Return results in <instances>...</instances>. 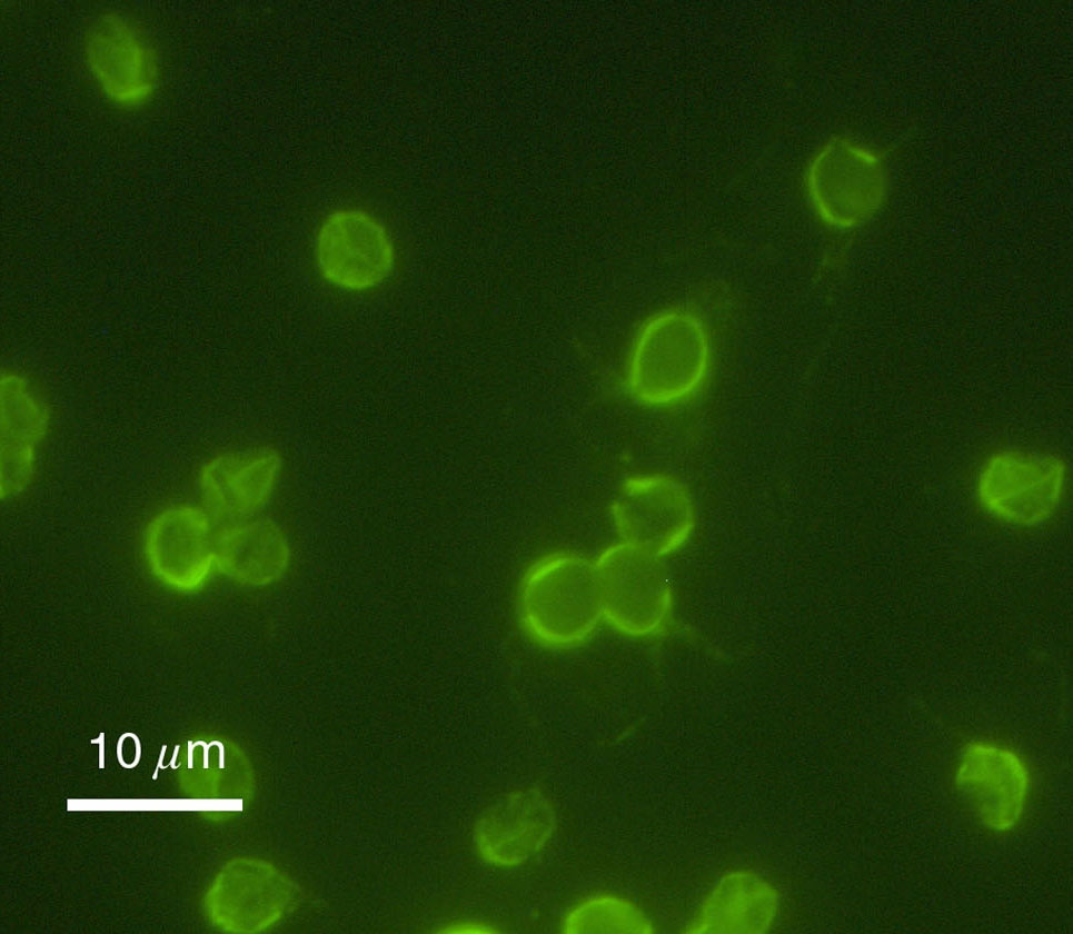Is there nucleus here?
<instances>
[{
  "instance_id": "9b49d317",
  "label": "nucleus",
  "mask_w": 1073,
  "mask_h": 934,
  "mask_svg": "<svg viewBox=\"0 0 1073 934\" xmlns=\"http://www.w3.org/2000/svg\"><path fill=\"white\" fill-rule=\"evenodd\" d=\"M145 548L153 573L178 588L198 586L216 557L207 515L188 505L159 514L148 527Z\"/></svg>"
},
{
  "instance_id": "9d476101",
  "label": "nucleus",
  "mask_w": 1073,
  "mask_h": 934,
  "mask_svg": "<svg viewBox=\"0 0 1073 934\" xmlns=\"http://www.w3.org/2000/svg\"><path fill=\"white\" fill-rule=\"evenodd\" d=\"M958 791L981 822L995 831L1012 828L1022 816L1029 771L1013 751L988 743L968 745L955 778Z\"/></svg>"
},
{
  "instance_id": "dca6fc26",
  "label": "nucleus",
  "mask_w": 1073,
  "mask_h": 934,
  "mask_svg": "<svg viewBox=\"0 0 1073 934\" xmlns=\"http://www.w3.org/2000/svg\"><path fill=\"white\" fill-rule=\"evenodd\" d=\"M565 933H652L654 927L636 905L614 895H596L575 905L563 920Z\"/></svg>"
},
{
  "instance_id": "1a4fd4ad",
  "label": "nucleus",
  "mask_w": 1073,
  "mask_h": 934,
  "mask_svg": "<svg viewBox=\"0 0 1073 934\" xmlns=\"http://www.w3.org/2000/svg\"><path fill=\"white\" fill-rule=\"evenodd\" d=\"M553 803L539 789L509 792L479 815L474 845L480 858L497 867H515L538 854L556 829Z\"/></svg>"
},
{
  "instance_id": "f3484780",
  "label": "nucleus",
  "mask_w": 1073,
  "mask_h": 934,
  "mask_svg": "<svg viewBox=\"0 0 1073 934\" xmlns=\"http://www.w3.org/2000/svg\"><path fill=\"white\" fill-rule=\"evenodd\" d=\"M448 932L454 933H493L495 932L491 926L481 924L479 922H463L457 925L449 927Z\"/></svg>"
},
{
  "instance_id": "20e7f679",
  "label": "nucleus",
  "mask_w": 1073,
  "mask_h": 934,
  "mask_svg": "<svg viewBox=\"0 0 1073 934\" xmlns=\"http://www.w3.org/2000/svg\"><path fill=\"white\" fill-rule=\"evenodd\" d=\"M872 150L851 142H829L809 165L806 191L812 208L827 226L852 229L880 208L886 190L885 167Z\"/></svg>"
},
{
  "instance_id": "f03ea898",
  "label": "nucleus",
  "mask_w": 1073,
  "mask_h": 934,
  "mask_svg": "<svg viewBox=\"0 0 1073 934\" xmlns=\"http://www.w3.org/2000/svg\"><path fill=\"white\" fill-rule=\"evenodd\" d=\"M517 608L523 629L538 645L580 646L603 620L594 562L574 552L544 556L525 574Z\"/></svg>"
},
{
  "instance_id": "2eb2a0df",
  "label": "nucleus",
  "mask_w": 1073,
  "mask_h": 934,
  "mask_svg": "<svg viewBox=\"0 0 1073 934\" xmlns=\"http://www.w3.org/2000/svg\"><path fill=\"white\" fill-rule=\"evenodd\" d=\"M221 569L251 584L278 578L288 563V547L281 531L269 521H255L226 530L215 547Z\"/></svg>"
},
{
  "instance_id": "f8f14e48",
  "label": "nucleus",
  "mask_w": 1073,
  "mask_h": 934,
  "mask_svg": "<svg viewBox=\"0 0 1073 934\" xmlns=\"http://www.w3.org/2000/svg\"><path fill=\"white\" fill-rule=\"evenodd\" d=\"M280 464V456L272 447L225 453L209 459L198 478L207 508L227 519L250 516L268 500Z\"/></svg>"
},
{
  "instance_id": "f257e3e1",
  "label": "nucleus",
  "mask_w": 1073,
  "mask_h": 934,
  "mask_svg": "<svg viewBox=\"0 0 1073 934\" xmlns=\"http://www.w3.org/2000/svg\"><path fill=\"white\" fill-rule=\"evenodd\" d=\"M712 357L711 335L699 315L680 307L659 310L634 338L626 370L628 391L649 407L683 404L704 386Z\"/></svg>"
},
{
  "instance_id": "ddd939ff",
  "label": "nucleus",
  "mask_w": 1073,
  "mask_h": 934,
  "mask_svg": "<svg viewBox=\"0 0 1073 934\" xmlns=\"http://www.w3.org/2000/svg\"><path fill=\"white\" fill-rule=\"evenodd\" d=\"M49 413L30 382L19 374L1 378V497L21 493L36 468L37 448L46 436Z\"/></svg>"
},
{
  "instance_id": "423d86ee",
  "label": "nucleus",
  "mask_w": 1073,
  "mask_h": 934,
  "mask_svg": "<svg viewBox=\"0 0 1073 934\" xmlns=\"http://www.w3.org/2000/svg\"><path fill=\"white\" fill-rule=\"evenodd\" d=\"M623 541L663 557L680 548L695 526V508L677 479L650 474L628 478L613 505Z\"/></svg>"
},
{
  "instance_id": "4468645a",
  "label": "nucleus",
  "mask_w": 1073,
  "mask_h": 934,
  "mask_svg": "<svg viewBox=\"0 0 1073 934\" xmlns=\"http://www.w3.org/2000/svg\"><path fill=\"white\" fill-rule=\"evenodd\" d=\"M777 907V893L768 883L752 873H731L709 894L687 931L763 933L771 927Z\"/></svg>"
},
{
  "instance_id": "39448f33",
  "label": "nucleus",
  "mask_w": 1073,
  "mask_h": 934,
  "mask_svg": "<svg viewBox=\"0 0 1073 934\" xmlns=\"http://www.w3.org/2000/svg\"><path fill=\"white\" fill-rule=\"evenodd\" d=\"M1066 469L1052 455L999 451L988 458L977 480V497L991 515L1005 523L1035 526L1060 505Z\"/></svg>"
},
{
  "instance_id": "0eeeda50",
  "label": "nucleus",
  "mask_w": 1073,
  "mask_h": 934,
  "mask_svg": "<svg viewBox=\"0 0 1073 934\" xmlns=\"http://www.w3.org/2000/svg\"><path fill=\"white\" fill-rule=\"evenodd\" d=\"M85 56L91 74L113 102L138 106L158 82L155 49L146 34L118 13L98 17L87 30Z\"/></svg>"
},
{
  "instance_id": "6e6552de",
  "label": "nucleus",
  "mask_w": 1073,
  "mask_h": 934,
  "mask_svg": "<svg viewBox=\"0 0 1073 934\" xmlns=\"http://www.w3.org/2000/svg\"><path fill=\"white\" fill-rule=\"evenodd\" d=\"M319 270L329 282L348 290H364L382 282L391 272L395 249L386 228L360 210L330 213L316 239Z\"/></svg>"
},
{
  "instance_id": "7ed1b4c3",
  "label": "nucleus",
  "mask_w": 1073,
  "mask_h": 934,
  "mask_svg": "<svg viewBox=\"0 0 1073 934\" xmlns=\"http://www.w3.org/2000/svg\"><path fill=\"white\" fill-rule=\"evenodd\" d=\"M660 558L622 541L594 560L603 620L616 632L647 637L664 627L672 592Z\"/></svg>"
}]
</instances>
